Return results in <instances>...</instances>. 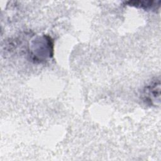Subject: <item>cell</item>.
I'll return each mask as SVG.
<instances>
[{"mask_svg":"<svg viewBox=\"0 0 161 161\" xmlns=\"http://www.w3.org/2000/svg\"><path fill=\"white\" fill-rule=\"evenodd\" d=\"M31 48V55L33 60L38 62L45 61L53 55V44L48 36L43 35L35 40Z\"/></svg>","mask_w":161,"mask_h":161,"instance_id":"obj_1","label":"cell"},{"mask_svg":"<svg viewBox=\"0 0 161 161\" xmlns=\"http://www.w3.org/2000/svg\"><path fill=\"white\" fill-rule=\"evenodd\" d=\"M143 101L150 106H157L160 103V82L159 78H155L143 89L142 94Z\"/></svg>","mask_w":161,"mask_h":161,"instance_id":"obj_2","label":"cell"},{"mask_svg":"<svg viewBox=\"0 0 161 161\" xmlns=\"http://www.w3.org/2000/svg\"><path fill=\"white\" fill-rule=\"evenodd\" d=\"M125 4L145 10H157L160 7V1H128Z\"/></svg>","mask_w":161,"mask_h":161,"instance_id":"obj_3","label":"cell"}]
</instances>
